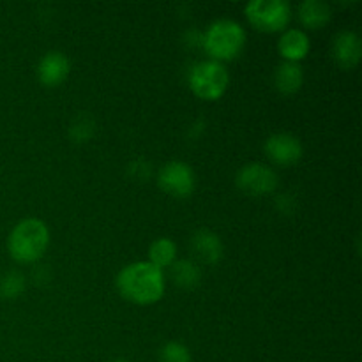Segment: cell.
Instances as JSON below:
<instances>
[{
	"instance_id": "obj_1",
	"label": "cell",
	"mask_w": 362,
	"mask_h": 362,
	"mask_svg": "<svg viewBox=\"0 0 362 362\" xmlns=\"http://www.w3.org/2000/svg\"><path fill=\"white\" fill-rule=\"evenodd\" d=\"M117 288L131 303L154 304L165 293V276L151 262H136L119 272Z\"/></svg>"
},
{
	"instance_id": "obj_2",
	"label": "cell",
	"mask_w": 362,
	"mask_h": 362,
	"mask_svg": "<svg viewBox=\"0 0 362 362\" xmlns=\"http://www.w3.org/2000/svg\"><path fill=\"white\" fill-rule=\"evenodd\" d=\"M49 233L41 219H23L11 232L7 247L11 257L20 264L39 260L48 247Z\"/></svg>"
},
{
	"instance_id": "obj_3",
	"label": "cell",
	"mask_w": 362,
	"mask_h": 362,
	"mask_svg": "<svg viewBox=\"0 0 362 362\" xmlns=\"http://www.w3.org/2000/svg\"><path fill=\"white\" fill-rule=\"evenodd\" d=\"M205 49L214 60H232L239 57L246 42V32L237 21L221 18L216 20L205 32Z\"/></svg>"
},
{
	"instance_id": "obj_4",
	"label": "cell",
	"mask_w": 362,
	"mask_h": 362,
	"mask_svg": "<svg viewBox=\"0 0 362 362\" xmlns=\"http://www.w3.org/2000/svg\"><path fill=\"white\" fill-rule=\"evenodd\" d=\"M189 87L198 98L214 101L221 98L228 87V71L218 60H202L191 69Z\"/></svg>"
},
{
	"instance_id": "obj_5",
	"label": "cell",
	"mask_w": 362,
	"mask_h": 362,
	"mask_svg": "<svg viewBox=\"0 0 362 362\" xmlns=\"http://www.w3.org/2000/svg\"><path fill=\"white\" fill-rule=\"evenodd\" d=\"M246 16L260 30L278 32L288 25L292 11L286 0H253L246 6Z\"/></svg>"
},
{
	"instance_id": "obj_6",
	"label": "cell",
	"mask_w": 362,
	"mask_h": 362,
	"mask_svg": "<svg viewBox=\"0 0 362 362\" xmlns=\"http://www.w3.org/2000/svg\"><path fill=\"white\" fill-rule=\"evenodd\" d=\"M158 182L161 189L170 193L172 197L184 198L189 197L194 191L197 177H194L193 168L182 161H170L159 170Z\"/></svg>"
},
{
	"instance_id": "obj_7",
	"label": "cell",
	"mask_w": 362,
	"mask_h": 362,
	"mask_svg": "<svg viewBox=\"0 0 362 362\" xmlns=\"http://www.w3.org/2000/svg\"><path fill=\"white\" fill-rule=\"evenodd\" d=\"M237 186L247 194L260 197L269 194L278 187V175L272 168L262 165V163H251L243 166L237 173Z\"/></svg>"
},
{
	"instance_id": "obj_8",
	"label": "cell",
	"mask_w": 362,
	"mask_h": 362,
	"mask_svg": "<svg viewBox=\"0 0 362 362\" xmlns=\"http://www.w3.org/2000/svg\"><path fill=\"white\" fill-rule=\"evenodd\" d=\"M265 152L278 165H293L303 156V144L290 133L272 134L265 141Z\"/></svg>"
},
{
	"instance_id": "obj_9",
	"label": "cell",
	"mask_w": 362,
	"mask_h": 362,
	"mask_svg": "<svg viewBox=\"0 0 362 362\" xmlns=\"http://www.w3.org/2000/svg\"><path fill=\"white\" fill-rule=\"evenodd\" d=\"M69 69V59L62 52H48L39 60L37 76L41 83L48 85V87H57L66 80Z\"/></svg>"
},
{
	"instance_id": "obj_10",
	"label": "cell",
	"mask_w": 362,
	"mask_h": 362,
	"mask_svg": "<svg viewBox=\"0 0 362 362\" xmlns=\"http://www.w3.org/2000/svg\"><path fill=\"white\" fill-rule=\"evenodd\" d=\"M332 55L339 66L354 67L359 64L362 55L361 37L352 30H341L332 41Z\"/></svg>"
},
{
	"instance_id": "obj_11",
	"label": "cell",
	"mask_w": 362,
	"mask_h": 362,
	"mask_svg": "<svg viewBox=\"0 0 362 362\" xmlns=\"http://www.w3.org/2000/svg\"><path fill=\"white\" fill-rule=\"evenodd\" d=\"M278 48L279 53L286 59V62H299L310 52V37H308V34L304 30L288 28L279 37Z\"/></svg>"
},
{
	"instance_id": "obj_12",
	"label": "cell",
	"mask_w": 362,
	"mask_h": 362,
	"mask_svg": "<svg viewBox=\"0 0 362 362\" xmlns=\"http://www.w3.org/2000/svg\"><path fill=\"white\" fill-rule=\"evenodd\" d=\"M191 247L205 264H216L223 257V243L216 233L209 230H198L191 239Z\"/></svg>"
},
{
	"instance_id": "obj_13",
	"label": "cell",
	"mask_w": 362,
	"mask_h": 362,
	"mask_svg": "<svg viewBox=\"0 0 362 362\" xmlns=\"http://www.w3.org/2000/svg\"><path fill=\"white\" fill-rule=\"evenodd\" d=\"M304 81L303 67L299 62H283L281 66L276 69L274 83L279 92L283 94H293L300 88Z\"/></svg>"
},
{
	"instance_id": "obj_14",
	"label": "cell",
	"mask_w": 362,
	"mask_h": 362,
	"mask_svg": "<svg viewBox=\"0 0 362 362\" xmlns=\"http://www.w3.org/2000/svg\"><path fill=\"white\" fill-rule=\"evenodd\" d=\"M299 20L308 28H320L331 20V7L322 0H304L299 6Z\"/></svg>"
},
{
	"instance_id": "obj_15",
	"label": "cell",
	"mask_w": 362,
	"mask_h": 362,
	"mask_svg": "<svg viewBox=\"0 0 362 362\" xmlns=\"http://www.w3.org/2000/svg\"><path fill=\"white\" fill-rule=\"evenodd\" d=\"M175 243H173L172 239H166V237L154 240V243L151 244V247H148V258H151L148 262H151L152 265H156L158 269H161V271L163 267H172V264L175 262Z\"/></svg>"
},
{
	"instance_id": "obj_16",
	"label": "cell",
	"mask_w": 362,
	"mask_h": 362,
	"mask_svg": "<svg viewBox=\"0 0 362 362\" xmlns=\"http://www.w3.org/2000/svg\"><path fill=\"white\" fill-rule=\"evenodd\" d=\"M200 269L189 260H179L172 264V279L180 288H194L200 283Z\"/></svg>"
},
{
	"instance_id": "obj_17",
	"label": "cell",
	"mask_w": 362,
	"mask_h": 362,
	"mask_svg": "<svg viewBox=\"0 0 362 362\" xmlns=\"http://www.w3.org/2000/svg\"><path fill=\"white\" fill-rule=\"evenodd\" d=\"M25 290V279L20 272H7L0 279V297L4 299H16Z\"/></svg>"
},
{
	"instance_id": "obj_18",
	"label": "cell",
	"mask_w": 362,
	"mask_h": 362,
	"mask_svg": "<svg viewBox=\"0 0 362 362\" xmlns=\"http://www.w3.org/2000/svg\"><path fill=\"white\" fill-rule=\"evenodd\" d=\"M159 362H191V354L182 343L170 341L159 350Z\"/></svg>"
},
{
	"instance_id": "obj_19",
	"label": "cell",
	"mask_w": 362,
	"mask_h": 362,
	"mask_svg": "<svg viewBox=\"0 0 362 362\" xmlns=\"http://www.w3.org/2000/svg\"><path fill=\"white\" fill-rule=\"evenodd\" d=\"M92 127H94V122H92L90 119H87V117H80V119H78V124H73V126H71V134H73L74 140L83 141L92 136V133H94Z\"/></svg>"
},
{
	"instance_id": "obj_20",
	"label": "cell",
	"mask_w": 362,
	"mask_h": 362,
	"mask_svg": "<svg viewBox=\"0 0 362 362\" xmlns=\"http://www.w3.org/2000/svg\"><path fill=\"white\" fill-rule=\"evenodd\" d=\"M112 362H129V361H126V359H115V361H112Z\"/></svg>"
}]
</instances>
